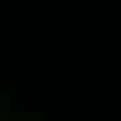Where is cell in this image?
<instances>
[{
  "mask_svg": "<svg viewBox=\"0 0 121 121\" xmlns=\"http://www.w3.org/2000/svg\"><path fill=\"white\" fill-rule=\"evenodd\" d=\"M23 119H25L23 115H15V121H23Z\"/></svg>",
  "mask_w": 121,
  "mask_h": 121,
  "instance_id": "6da1fadb",
  "label": "cell"
}]
</instances>
